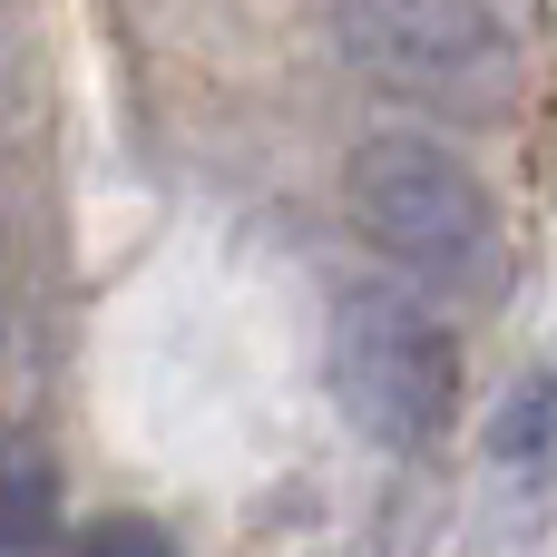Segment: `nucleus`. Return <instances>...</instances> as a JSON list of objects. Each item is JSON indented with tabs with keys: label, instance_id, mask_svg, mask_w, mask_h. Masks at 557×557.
I'll list each match as a JSON object with an SVG mask.
<instances>
[{
	"label": "nucleus",
	"instance_id": "obj_1",
	"mask_svg": "<svg viewBox=\"0 0 557 557\" xmlns=\"http://www.w3.org/2000/svg\"><path fill=\"white\" fill-rule=\"evenodd\" d=\"M343 206H352V235L431 294H490L499 264H509L499 196L480 186V166L460 147H441L421 127L362 137L352 166H343Z\"/></svg>",
	"mask_w": 557,
	"mask_h": 557
},
{
	"label": "nucleus",
	"instance_id": "obj_2",
	"mask_svg": "<svg viewBox=\"0 0 557 557\" xmlns=\"http://www.w3.org/2000/svg\"><path fill=\"white\" fill-rule=\"evenodd\" d=\"M333 39L372 88L450 108V117L509 108L529 69L499 0H333Z\"/></svg>",
	"mask_w": 557,
	"mask_h": 557
},
{
	"label": "nucleus",
	"instance_id": "obj_3",
	"mask_svg": "<svg viewBox=\"0 0 557 557\" xmlns=\"http://www.w3.org/2000/svg\"><path fill=\"white\" fill-rule=\"evenodd\" d=\"M333 401L362 441L382 450H431L460 411V343L441 333L431 304L392 294V284H362L333 304Z\"/></svg>",
	"mask_w": 557,
	"mask_h": 557
},
{
	"label": "nucleus",
	"instance_id": "obj_4",
	"mask_svg": "<svg viewBox=\"0 0 557 557\" xmlns=\"http://www.w3.org/2000/svg\"><path fill=\"white\" fill-rule=\"evenodd\" d=\"M78 557H176V539H166V529H147V519H98Z\"/></svg>",
	"mask_w": 557,
	"mask_h": 557
}]
</instances>
